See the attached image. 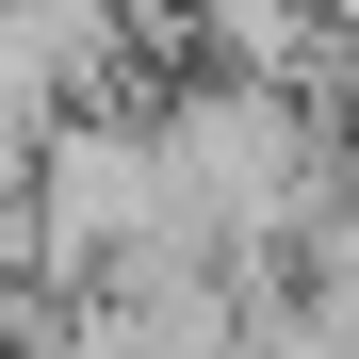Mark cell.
<instances>
[{"mask_svg": "<svg viewBox=\"0 0 359 359\" xmlns=\"http://www.w3.org/2000/svg\"><path fill=\"white\" fill-rule=\"evenodd\" d=\"M17 311H33V294H0V359H17Z\"/></svg>", "mask_w": 359, "mask_h": 359, "instance_id": "obj_2", "label": "cell"}, {"mask_svg": "<svg viewBox=\"0 0 359 359\" xmlns=\"http://www.w3.org/2000/svg\"><path fill=\"white\" fill-rule=\"evenodd\" d=\"M131 245H163L147 114H49V147H33V294H82Z\"/></svg>", "mask_w": 359, "mask_h": 359, "instance_id": "obj_1", "label": "cell"}]
</instances>
